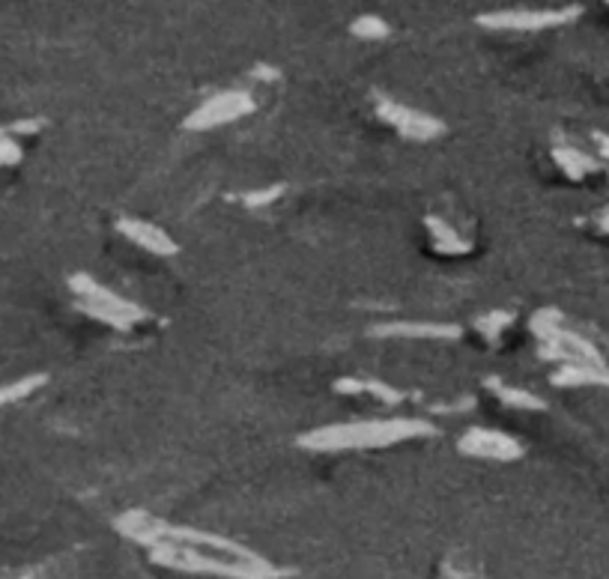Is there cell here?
Masks as SVG:
<instances>
[{"label": "cell", "mask_w": 609, "mask_h": 579, "mask_svg": "<svg viewBox=\"0 0 609 579\" xmlns=\"http://www.w3.org/2000/svg\"><path fill=\"white\" fill-rule=\"evenodd\" d=\"M114 529L141 544L153 565L177 571V574H195V577L215 579H284L287 571L260 556L257 550L215 535L195 526H177L168 520H159L147 511H126L114 520Z\"/></svg>", "instance_id": "1"}, {"label": "cell", "mask_w": 609, "mask_h": 579, "mask_svg": "<svg viewBox=\"0 0 609 579\" xmlns=\"http://www.w3.org/2000/svg\"><path fill=\"white\" fill-rule=\"evenodd\" d=\"M433 427L415 418H380V421H356V424H332L311 430L299 439L308 451H362V448H386L404 439L427 436Z\"/></svg>", "instance_id": "2"}, {"label": "cell", "mask_w": 609, "mask_h": 579, "mask_svg": "<svg viewBox=\"0 0 609 579\" xmlns=\"http://www.w3.org/2000/svg\"><path fill=\"white\" fill-rule=\"evenodd\" d=\"M69 284H72L75 296L81 299L78 305H81L84 314H90V317H96V320H102V323L120 329V332H129V329L141 320L138 305L126 302L123 296L111 293L108 287L96 284L93 278H87V275H75Z\"/></svg>", "instance_id": "3"}, {"label": "cell", "mask_w": 609, "mask_h": 579, "mask_svg": "<svg viewBox=\"0 0 609 579\" xmlns=\"http://www.w3.org/2000/svg\"><path fill=\"white\" fill-rule=\"evenodd\" d=\"M580 9H502V12H487L478 18V24L493 27V30H544V27H559L571 21Z\"/></svg>", "instance_id": "4"}, {"label": "cell", "mask_w": 609, "mask_h": 579, "mask_svg": "<svg viewBox=\"0 0 609 579\" xmlns=\"http://www.w3.org/2000/svg\"><path fill=\"white\" fill-rule=\"evenodd\" d=\"M251 111H254V102H251L248 93H239V90L236 93H218V96L206 99L198 111L189 114L186 129H195V132L215 129V126L233 123V120H239V117H245Z\"/></svg>", "instance_id": "5"}, {"label": "cell", "mask_w": 609, "mask_h": 579, "mask_svg": "<svg viewBox=\"0 0 609 579\" xmlns=\"http://www.w3.org/2000/svg\"><path fill=\"white\" fill-rule=\"evenodd\" d=\"M460 451H463L466 457L508 463V460H517V457L523 454V445H520L517 439H511L508 433L475 427V430L463 433V439H460Z\"/></svg>", "instance_id": "6"}, {"label": "cell", "mask_w": 609, "mask_h": 579, "mask_svg": "<svg viewBox=\"0 0 609 579\" xmlns=\"http://www.w3.org/2000/svg\"><path fill=\"white\" fill-rule=\"evenodd\" d=\"M380 114L401 132L406 138H415V141H430L442 132V123L415 111V108H406L401 102H383L380 105Z\"/></svg>", "instance_id": "7"}, {"label": "cell", "mask_w": 609, "mask_h": 579, "mask_svg": "<svg viewBox=\"0 0 609 579\" xmlns=\"http://www.w3.org/2000/svg\"><path fill=\"white\" fill-rule=\"evenodd\" d=\"M117 230L132 242V245H138V248H144V251H150V254H159V257H171V254H177L180 248H177V242L162 230V227H156V224H150V221H135V218H120L117 221Z\"/></svg>", "instance_id": "8"}, {"label": "cell", "mask_w": 609, "mask_h": 579, "mask_svg": "<svg viewBox=\"0 0 609 579\" xmlns=\"http://www.w3.org/2000/svg\"><path fill=\"white\" fill-rule=\"evenodd\" d=\"M374 335H389V338H427V341H445V338H460L457 326L448 323H389V326H377Z\"/></svg>", "instance_id": "9"}, {"label": "cell", "mask_w": 609, "mask_h": 579, "mask_svg": "<svg viewBox=\"0 0 609 579\" xmlns=\"http://www.w3.org/2000/svg\"><path fill=\"white\" fill-rule=\"evenodd\" d=\"M45 374H33V377H24V380H18V383H9V386H0V406H6V403H15V400H21V397H27V394H33L36 388L45 386Z\"/></svg>", "instance_id": "10"}, {"label": "cell", "mask_w": 609, "mask_h": 579, "mask_svg": "<svg viewBox=\"0 0 609 579\" xmlns=\"http://www.w3.org/2000/svg\"><path fill=\"white\" fill-rule=\"evenodd\" d=\"M353 33L359 39H383V36H389V27L377 15H362L359 21H353Z\"/></svg>", "instance_id": "11"}, {"label": "cell", "mask_w": 609, "mask_h": 579, "mask_svg": "<svg viewBox=\"0 0 609 579\" xmlns=\"http://www.w3.org/2000/svg\"><path fill=\"white\" fill-rule=\"evenodd\" d=\"M499 397L505 403H514V406H523V409H544V400L529 394V391H517V388H496Z\"/></svg>", "instance_id": "12"}, {"label": "cell", "mask_w": 609, "mask_h": 579, "mask_svg": "<svg viewBox=\"0 0 609 579\" xmlns=\"http://www.w3.org/2000/svg\"><path fill=\"white\" fill-rule=\"evenodd\" d=\"M556 159H559V162H562V165H565V168H568V171L574 174V177L592 168V159L580 156L577 150H568V153H565V150H556Z\"/></svg>", "instance_id": "13"}, {"label": "cell", "mask_w": 609, "mask_h": 579, "mask_svg": "<svg viewBox=\"0 0 609 579\" xmlns=\"http://www.w3.org/2000/svg\"><path fill=\"white\" fill-rule=\"evenodd\" d=\"M430 227H433V233H436V245H439V248H454V251H463V248H466V242L457 239V236L451 233V227L439 224L436 218H430Z\"/></svg>", "instance_id": "14"}, {"label": "cell", "mask_w": 609, "mask_h": 579, "mask_svg": "<svg viewBox=\"0 0 609 579\" xmlns=\"http://www.w3.org/2000/svg\"><path fill=\"white\" fill-rule=\"evenodd\" d=\"M281 192H284L281 186H272V189H266V192L248 194V197H245V203H248V206H266V203H272V200H275V197H278Z\"/></svg>", "instance_id": "15"}, {"label": "cell", "mask_w": 609, "mask_h": 579, "mask_svg": "<svg viewBox=\"0 0 609 579\" xmlns=\"http://www.w3.org/2000/svg\"><path fill=\"white\" fill-rule=\"evenodd\" d=\"M442 579H481L472 568H460V565H448V571L442 574Z\"/></svg>", "instance_id": "16"}, {"label": "cell", "mask_w": 609, "mask_h": 579, "mask_svg": "<svg viewBox=\"0 0 609 579\" xmlns=\"http://www.w3.org/2000/svg\"><path fill=\"white\" fill-rule=\"evenodd\" d=\"M601 153H604V156H609V138H601Z\"/></svg>", "instance_id": "17"}, {"label": "cell", "mask_w": 609, "mask_h": 579, "mask_svg": "<svg viewBox=\"0 0 609 579\" xmlns=\"http://www.w3.org/2000/svg\"><path fill=\"white\" fill-rule=\"evenodd\" d=\"M21 579H39V577H33V574H27V577H21Z\"/></svg>", "instance_id": "18"}]
</instances>
